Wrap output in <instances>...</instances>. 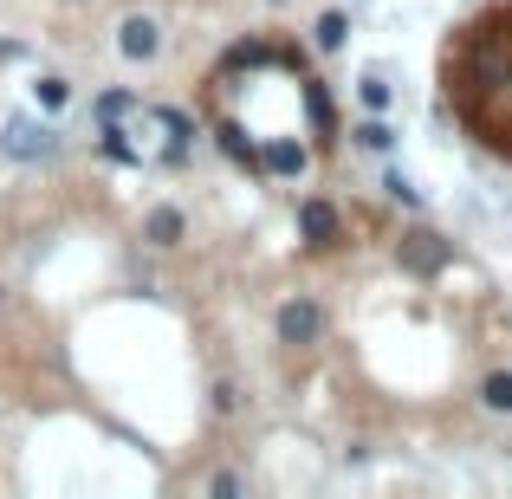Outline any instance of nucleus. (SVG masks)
<instances>
[{
	"mask_svg": "<svg viewBox=\"0 0 512 499\" xmlns=\"http://www.w3.org/2000/svg\"><path fill=\"white\" fill-rule=\"evenodd\" d=\"M396 260L409 266L415 279H435L441 266H448V240L441 234H428V227H415V234H402V247H396Z\"/></svg>",
	"mask_w": 512,
	"mask_h": 499,
	"instance_id": "1",
	"label": "nucleus"
},
{
	"mask_svg": "<svg viewBox=\"0 0 512 499\" xmlns=\"http://www.w3.org/2000/svg\"><path fill=\"white\" fill-rule=\"evenodd\" d=\"M273 331H279V344H318L325 312H318L312 299H286V305H279V318H273Z\"/></svg>",
	"mask_w": 512,
	"mask_h": 499,
	"instance_id": "2",
	"label": "nucleus"
},
{
	"mask_svg": "<svg viewBox=\"0 0 512 499\" xmlns=\"http://www.w3.org/2000/svg\"><path fill=\"white\" fill-rule=\"evenodd\" d=\"M117 52H124V59H156V52H163V26H156L150 13H124V26H117Z\"/></svg>",
	"mask_w": 512,
	"mask_h": 499,
	"instance_id": "3",
	"label": "nucleus"
},
{
	"mask_svg": "<svg viewBox=\"0 0 512 499\" xmlns=\"http://www.w3.org/2000/svg\"><path fill=\"white\" fill-rule=\"evenodd\" d=\"M299 234H305V247H338L344 240L338 208L331 201H299Z\"/></svg>",
	"mask_w": 512,
	"mask_h": 499,
	"instance_id": "4",
	"label": "nucleus"
},
{
	"mask_svg": "<svg viewBox=\"0 0 512 499\" xmlns=\"http://www.w3.org/2000/svg\"><path fill=\"white\" fill-rule=\"evenodd\" d=\"M0 143H7V156H20V163H39V156H52V130L33 124V117H13Z\"/></svg>",
	"mask_w": 512,
	"mask_h": 499,
	"instance_id": "5",
	"label": "nucleus"
},
{
	"mask_svg": "<svg viewBox=\"0 0 512 499\" xmlns=\"http://www.w3.org/2000/svg\"><path fill=\"white\" fill-rule=\"evenodd\" d=\"M260 163H266V175H305V169H312V150L292 143V137H266L260 143Z\"/></svg>",
	"mask_w": 512,
	"mask_h": 499,
	"instance_id": "6",
	"label": "nucleus"
},
{
	"mask_svg": "<svg viewBox=\"0 0 512 499\" xmlns=\"http://www.w3.org/2000/svg\"><path fill=\"white\" fill-rule=\"evenodd\" d=\"M150 124L163 130V163H182V156H188V137H195L188 111H150Z\"/></svg>",
	"mask_w": 512,
	"mask_h": 499,
	"instance_id": "7",
	"label": "nucleus"
},
{
	"mask_svg": "<svg viewBox=\"0 0 512 499\" xmlns=\"http://www.w3.org/2000/svg\"><path fill=\"white\" fill-rule=\"evenodd\" d=\"M214 137H221V150H227V156H234V163H240V169H253V175H266V163H260V143H253V137H247V130H240V124H234V117H221V130H214Z\"/></svg>",
	"mask_w": 512,
	"mask_h": 499,
	"instance_id": "8",
	"label": "nucleus"
},
{
	"mask_svg": "<svg viewBox=\"0 0 512 499\" xmlns=\"http://www.w3.org/2000/svg\"><path fill=\"white\" fill-rule=\"evenodd\" d=\"M182 234H188L182 208H150V221H143V240H150V247H175Z\"/></svg>",
	"mask_w": 512,
	"mask_h": 499,
	"instance_id": "9",
	"label": "nucleus"
},
{
	"mask_svg": "<svg viewBox=\"0 0 512 499\" xmlns=\"http://www.w3.org/2000/svg\"><path fill=\"white\" fill-rule=\"evenodd\" d=\"M299 98H305V117H312V130H318V137H331V130H338V117H331L325 85H318V78H305V85H299Z\"/></svg>",
	"mask_w": 512,
	"mask_h": 499,
	"instance_id": "10",
	"label": "nucleus"
},
{
	"mask_svg": "<svg viewBox=\"0 0 512 499\" xmlns=\"http://www.w3.org/2000/svg\"><path fill=\"white\" fill-rule=\"evenodd\" d=\"M130 117H143L137 91H104L98 98V124H130Z\"/></svg>",
	"mask_w": 512,
	"mask_h": 499,
	"instance_id": "11",
	"label": "nucleus"
},
{
	"mask_svg": "<svg viewBox=\"0 0 512 499\" xmlns=\"http://www.w3.org/2000/svg\"><path fill=\"white\" fill-rule=\"evenodd\" d=\"M480 402H487L493 415H512V370H493L487 383H480Z\"/></svg>",
	"mask_w": 512,
	"mask_h": 499,
	"instance_id": "12",
	"label": "nucleus"
},
{
	"mask_svg": "<svg viewBox=\"0 0 512 499\" xmlns=\"http://www.w3.org/2000/svg\"><path fill=\"white\" fill-rule=\"evenodd\" d=\"M357 98H363V111H376V117H383L389 104H396V91H389L383 78H363V85H357Z\"/></svg>",
	"mask_w": 512,
	"mask_h": 499,
	"instance_id": "13",
	"label": "nucleus"
},
{
	"mask_svg": "<svg viewBox=\"0 0 512 499\" xmlns=\"http://www.w3.org/2000/svg\"><path fill=\"white\" fill-rule=\"evenodd\" d=\"M383 188H389V201H402V208H422V188H415L402 169H389V175H383Z\"/></svg>",
	"mask_w": 512,
	"mask_h": 499,
	"instance_id": "14",
	"label": "nucleus"
},
{
	"mask_svg": "<svg viewBox=\"0 0 512 499\" xmlns=\"http://www.w3.org/2000/svg\"><path fill=\"white\" fill-rule=\"evenodd\" d=\"M344 33H350L344 13H325V20H318V52H338V46H344Z\"/></svg>",
	"mask_w": 512,
	"mask_h": 499,
	"instance_id": "15",
	"label": "nucleus"
},
{
	"mask_svg": "<svg viewBox=\"0 0 512 499\" xmlns=\"http://www.w3.org/2000/svg\"><path fill=\"white\" fill-rule=\"evenodd\" d=\"M72 104V85L65 78H39V111H65Z\"/></svg>",
	"mask_w": 512,
	"mask_h": 499,
	"instance_id": "16",
	"label": "nucleus"
},
{
	"mask_svg": "<svg viewBox=\"0 0 512 499\" xmlns=\"http://www.w3.org/2000/svg\"><path fill=\"white\" fill-rule=\"evenodd\" d=\"M357 143H363V150H389V143H396V130H389L383 117H370V124H357Z\"/></svg>",
	"mask_w": 512,
	"mask_h": 499,
	"instance_id": "17",
	"label": "nucleus"
}]
</instances>
